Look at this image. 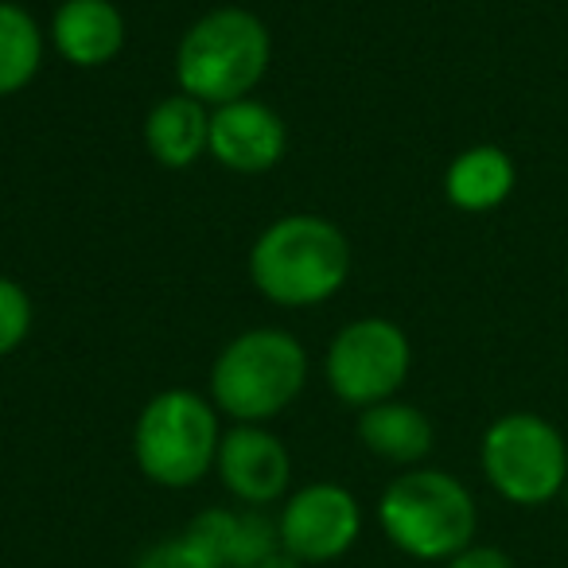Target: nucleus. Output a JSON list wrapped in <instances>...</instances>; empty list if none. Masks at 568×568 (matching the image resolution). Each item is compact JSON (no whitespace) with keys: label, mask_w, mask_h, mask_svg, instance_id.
<instances>
[{"label":"nucleus","mask_w":568,"mask_h":568,"mask_svg":"<svg viewBox=\"0 0 568 568\" xmlns=\"http://www.w3.org/2000/svg\"><path fill=\"white\" fill-rule=\"evenodd\" d=\"M378 526L386 541L405 557L448 565L475 541L479 506L456 475L436 467H409L382 490Z\"/></svg>","instance_id":"1"},{"label":"nucleus","mask_w":568,"mask_h":568,"mask_svg":"<svg viewBox=\"0 0 568 568\" xmlns=\"http://www.w3.org/2000/svg\"><path fill=\"white\" fill-rule=\"evenodd\" d=\"M351 268V250L339 226L316 214H288L257 237L250 276L273 304L308 308L339 293Z\"/></svg>","instance_id":"2"},{"label":"nucleus","mask_w":568,"mask_h":568,"mask_svg":"<svg viewBox=\"0 0 568 568\" xmlns=\"http://www.w3.org/2000/svg\"><path fill=\"white\" fill-rule=\"evenodd\" d=\"M308 378V355L288 332H245L219 355L211 371L214 409L237 425H261L296 402Z\"/></svg>","instance_id":"3"},{"label":"nucleus","mask_w":568,"mask_h":568,"mask_svg":"<svg viewBox=\"0 0 568 568\" xmlns=\"http://www.w3.org/2000/svg\"><path fill=\"white\" fill-rule=\"evenodd\" d=\"M268 67V32L253 12L219 9L203 17L180 43L175 79L203 105L245 98Z\"/></svg>","instance_id":"4"},{"label":"nucleus","mask_w":568,"mask_h":568,"mask_svg":"<svg viewBox=\"0 0 568 568\" xmlns=\"http://www.w3.org/2000/svg\"><path fill=\"white\" fill-rule=\"evenodd\" d=\"M222 428L211 402L191 389L156 394L141 409L133 428V456L144 479L160 487H195L219 459Z\"/></svg>","instance_id":"5"},{"label":"nucleus","mask_w":568,"mask_h":568,"mask_svg":"<svg viewBox=\"0 0 568 568\" xmlns=\"http://www.w3.org/2000/svg\"><path fill=\"white\" fill-rule=\"evenodd\" d=\"M479 464L498 498L510 506H545L565 495L568 444L537 413H506L483 433Z\"/></svg>","instance_id":"6"},{"label":"nucleus","mask_w":568,"mask_h":568,"mask_svg":"<svg viewBox=\"0 0 568 568\" xmlns=\"http://www.w3.org/2000/svg\"><path fill=\"white\" fill-rule=\"evenodd\" d=\"M413 351L409 339L389 320H358L335 335L327 351V382L339 402L355 409H371L389 402L409 378Z\"/></svg>","instance_id":"7"},{"label":"nucleus","mask_w":568,"mask_h":568,"mask_svg":"<svg viewBox=\"0 0 568 568\" xmlns=\"http://www.w3.org/2000/svg\"><path fill=\"white\" fill-rule=\"evenodd\" d=\"M281 549L304 565H327L355 549L363 534V506L339 483H308L276 514Z\"/></svg>","instance_id":"8"},{"label":"nucleus","mask_w":568,"mask_h":568,"mask_svg":"<svg viewBox=\"0 0 568 568\" xmlns=\"http://www.w3.org/2000/svg\"><path fill=\"white\" fill-rule=\"evenodd\" d=\"M222 487L237 498L242 506H257L265 510L268 503L288 490L293 479V459L284 452V444L261 425H237L222 433L219 459H214Z\"/></svg>","instance_id":"9"},{"label":"nucleus","mask_w":568,"mask_h":568,"mask_svg":"<svg viewBox=\"0 0 568 568\" xmlns=\"http://www.w3.org/2000/svg\"><path fill=\"white\" fill-rule=\"evenodd\" d=\"M206 152L230 172H268L284 156V125L268 105L237 98L211 113Z\"/></svg>","instance_id":"10"},{"label":"nucleus","mask_w":568,"mask_h":568,"mask_svg":"<svg viewBox=\"0 0 568 568\" xmlns=\"http://www.w3.org/2000/svg\"><path fill=\"white\" fill-rule=\"evenodd\" d=\"M187 537L214 560L219 568H257L268 552L281 549L276 518H268L257 506L245 510H203L187 526Z\"/></svg>","instance_id":"11"},{"label":"nucleus","mask_w":568,"mask_h":568,"mask_svg":"<svg viewBox=\"0 0 568 568\" xmlns=\"http://www.w3.org/2000/svg\"><path fill=\"white\" fill-rule=\"evenodd\" d=\"M125 43V20L110 0H67L55 12V48L74 67H105Z\"/></svg>","instance_id":"12"},{"label":"nucleus","mask_w":568,"mask_h":568,"mask_svg":"<svg viewBox=\"0 0 568 568\" xmlns=\"http://www.w3.org/2000/svg\"><path fill=\"white\" fill-rule=\"evenodd\" d=\"M358 440L374 452L378 459H389V464L402 467H417L420 459L433 452V420L417 409V405L405 402H378L371 409H363L358 417Z\"/></svg>","instance_id":"13"},{"label":"nucleus","mask_w":568,"mask_h":568,"mask_svg":"<svg viewBox=\"0 0 568 568\" xmlns=\"http://www.w3.org/2000/svg\"><path fill=\"white\" fill-rule=\"evenodd\" d=\"M144 144L164 168H187L211 144V113L191 94L164 98L144 121Z\"/></svg>","instance_id":"14"},{"label":"nucleus","mask_w":568,"mask_h":568,"mask_svg":"<svg viewBox=\"0 0 568 568\" xmlns=\"http://www.w3.org/2000/svg\"><path fill=\"white\" fill-rule=\"evenodd\" d=\"M444 191H448L452 206L467 214L495 211L514 191V160L495 144H475L452 160L448 175H444Z\"/></svg>","instance_id":"15"},{"label":"nucleus","mask_w":568,"mask_h":568,"mask_svg":"<svg viewBox=\"0 0 568 568\" xmlns=\"http://www.w3.org/2000/svg\"><path fill=\"white\" fill-rule=\"evenodd\" d=\"M43 59V40L36 20L20 4L0 0V94H17L36 79Z\"/></svg>","instance_id":"16"},{"label":"nucleus","mask_w":568,"mask_h":568,"mask_svg":"<svg viewBox=\"0 0 568 568\" xmlns=\"http://www.w3.org/2000/svg\"><path fill=\"white\" fill-rule=\"evenodd\" d=\"M28 327H32V301L17 281L0 276V358L28 339Z\"/></svg>","instance_id":"17"},{"label":"nucleus","mask_w":568,"mask_h":568,"mask_svg":"<svg viewBox=\"0 0 568 568\" xmlns=\"http://www.w3.org/2000/svg\"><path fill=\"white\" fill-rule=\"evenodd\" d=\"M136 568H219V565H214L187 534H180V537H164V541H156L152 549H144Z\"/></svg>","instance_id":"18"},{"label":"nucleus","mask_w":568,"mask_h":568,"mask_svg":"<svg viewBox=\"0 0 568 568\" xmlns=\"http://www.w3.org/2000/svg\"><path fill=\"white\" fill-rule=\"evenodd\" d=\"M444 568H518V565H514L510 552L498 549V545H479V541H471L464 552H456V557H452Z\"/></svg>","instance_id":"19"},{"label":"nucleus","mask_w":568,"mask_h":568,"mask_svg":"<svg viewBox=\"0 0 568 568\" xmlns=\"http://www.w3.org/2000/svg\"><path fill=\"white\" fill-rule=\"evenodd\" d=\"M257 568H308V565H304V560H296L288 549H276V552H268V557L261 560Z\"/></svg>","instance_id":"20"},{"label":"nucleus","mask_w":568,"mask_h":568,"mask_svg":"<svg viewBox=\"0 0 568 568\" xmlns=\"http://www.w3.org/2000/svg\"><path fill=\"white\" fill-rule=\"evenodd\" d=\"M560 498H565V506H568V483H565V495H560Z\"/></svg>","instance_id":"21"}]
</instances>
